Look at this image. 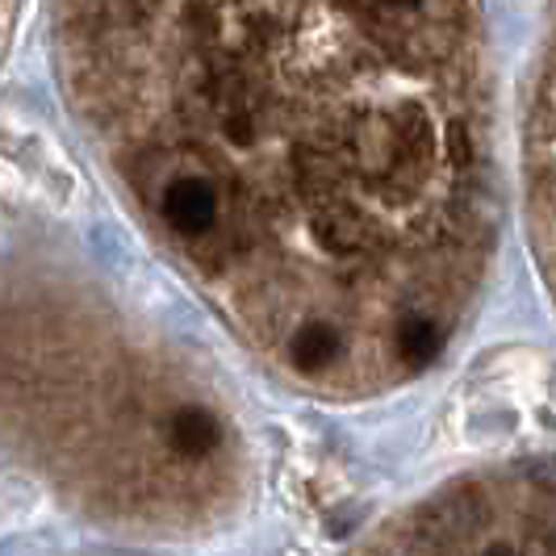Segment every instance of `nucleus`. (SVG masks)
I'll return each instance as SVG.
<instances>
[{
	"label": "nucleus",
	"instance_id": "1",
	"mask_svg": "<svg viewBox=\"0 0 556 556\" xmlns=\"http://www.w3.org/2000/svg\"><path fill=\"white\" fill-rule=\"evenodd\" d=\"M381 4H393V9H422V0H381Z\"/></svg>",
	"mask_w": 556,
	"mask_h": 556
}]
</instances>
